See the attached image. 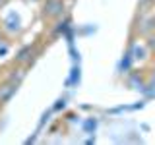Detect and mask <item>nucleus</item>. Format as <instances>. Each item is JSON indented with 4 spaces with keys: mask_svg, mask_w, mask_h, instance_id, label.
<instances>
[{
    "mask_svg": "<svg viewBox=\"0 0 155 145\" xmlns=\"http://www.w3.org/2000/svg\"><path fill=\"white\" fill-rule=\"evenodd\" d=\"M62 12H64V4H62L60 0H48V2H47L45 16H48V18H58V16H62Z\"/></svg>",
    "mask_w": 155,
    "mask_h": 145,
    "instance_id": "1",
    "label": "nucleus"
},
{
    "mask_svg": "<svg viewBox=\"0 0 155 145\" xmlns=\"http://www.w3.org/2000/svg\"><path fill=\"white\" fill-rule=\"evenodd\" d=\"M16 89H18V83H4V85H0V103L8 101L10 97L16 93Z\"/></svg>",
    "mask_w": 155,
    "mask_h": 145,
    "instance_id": "2",
    "label": "nucleus"
},
{
    "mask_svg": "<svg viewBox=\"0 0 155 145\" xmlns=\"http://www.w3.org/2000/svg\"><path fill=\"white\" fill-rule=\"evenodd\" d=\"M6 2H8V0H0V8H2V6H4Z\"/></svg>",
    "mask_w": 155,
    "mask_h": 145,
    "instance_id": "3",
    "label": "nucleus"
}]
</instances>
